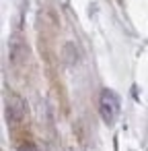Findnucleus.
Returning <instances> with one entry per match:
<instances>
[{
  "instance_id": "1",
  "label": "nucleus",
  "mask_w": 148,
  "mask_h": 151,
  "mask_svg": "<svg viewBox=\"0 0 148 151\" xmlns=\"http://www.w3.org/2000/svg\"><path fill=\"white\" fill-rule=\"evenodd\" d=\"M99 108H101V116L107 124H113L117 114H119V97L111 91V89H103L101 91V101H99Z\"/></svg>"
},
{
  "instance_id": "2",
  "label": "nucleus",
  "mask_w": 148,
  "mask_h": 151,
  "mask_svg": "<svg viewBox=\"0 0 148 151\" xmlns=\"http://www.w3.org/2000/svg\"><path fill=\"white\" fill-rule=\"evenodd\" d=\"M19 151H37V147L31 143V141H27V143H23V145H19Z\"/></svg>"
}]
</instances>
